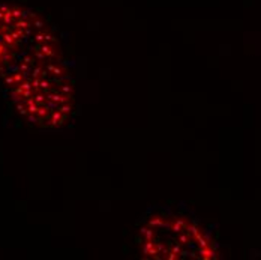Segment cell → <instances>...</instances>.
I'll return each mask as SVG.
<instances>
[{
  "label": "cell",
  "mask_w": 261,
  "mask_h": 260,
  "mask_svg": "<svg viewBox=\"0 0 261 260\" xmlns=\"http://www.w3.org/2000/svg\"><path fill=\"white\" fill-rule=\"evenodd\" d=\"M188 224H189V221H188V220H183V218H176L174 221H171V223H170V229H171L173 232H176V233H180V232L186 230Z\"/></svg>",
  "instance_id": "cell-1"
},
{
  "label": "cell",
  "mask_w": 261,
  "mask_h": 260,
  "mask_svg": "<svg viewBox=\"0 0 261 260\" xmlns=\"http://www.w3.org/2000/svg\"><path fill=\"white\" fill-rule=\"evenodd\" d=\"M149 225L150 227H170V223L168 221H165L162 217H159V215H155V217H152L150 220H149Z\"/></svg>",
  "instance_id": "cell-2"
},
{
  "label": "cell",
  "mask_w": 261,
  "mask_h": 260,
  "mask_svg": "<svg viewBox=\"0 0 261 260\" xmlns=\"http://www.w3.org/2000/svg\"><path fill=\"white\" fill-rule=\"evenodd\" d=\"M66 119V114H63V113H60L59 110H56V111L51 114V123L50 126H56V125H60V123H63V121Z\"/></svg>",
  "instance_id": "cell-3"
},
{
  "label": "cell",
  "mask_w": 261,
  "mask_h": 260,
  "mask_svg": "<svg viewBox=\"0 0 261 260\" xmlns=\"http://www.w3.org/2000/svg\"><path fill=\"white\" fill-rule=\"evenodd\" d=\"M140 234L144 238V241H153V238H155V232L150 227H141L140 229Z\"/></svg>",
  "instance_id": "cell-4"
},
{
  "label": "cell",
  "mask_w": 261,
  "mask_h": 260,
  "mask_svg": "<svg viewBox=\"0 0 261 260\" xmlns=\"http://www.w3.org/2000/svg\"><path fill=\"white\" fill-rule=\"evenodd\" d=\"M33 98H35V102L38 105L45 104V101L48 99V96H45L44 93H36V95H33Z\"/></svg>",
  "instance_id": "cell-5"
},
{
  "label": "cell",
  "mask_w": 261,
  "mask_h": 260,
  "mask_svg": "<svg viewBox=\"0 0 261 260\" xmlns=\"http://www.w3.org/2000/svg\"><path fill=\"white\" fill-rule=\"evenodd\" d=\"M57 110H59L60 113H63V114H69V113L72 111V105L69 104V102H66V104H60Z\"/></svg>",
  "instance_id": "cell-6"
},
{
  "label": "cell",
  "mask_w": 261,
  "mask_h": 260,
  "mask_svg": "<svg viewBox=\"0 0 261 260\" xmlns=\"http://www.w3.org/2000/svg\"><path fill=\"white\" fill-rule=\"evenodd\" d=\"M48 110H50V108H48L47 105H45V107H41V105H39L38 113H36V114H38V117H41V119H42V117H47V116L50 114V111H48Z\"/></svg>",
  "instance_id": "cell-7"
},
{
  "label": "cell",
  "mask_w": 261,
  "mask_h": 260,
  "mask_svg": "<svg viewBox=\"0 0 261 260\" xmlns=\"http://www.w3.org/2000/svg\"><path fill=\"white\" fill-rule=\"evenodd\" d=\"M12 77H14V83H15V84H21V83L24 81V74H23V72H17V74H14Z\"/></svg>",
  "instance_id": "cell-8"
},
{
  "label": "cell",
  "mask_w": 261,
  "mask_h": 260,
  "mask_svg": "<svg viewBox=\"0 0 261 260\" xmlns=\"http://www.w3.org/2000/svg\"><path fill=\"white\" fill-rule=\"evenodd\" d=\"M60 90L63 93H66V95H72L74 93V87L71 86V84H63V86L60 87Z\"/></svg>",
  "instance_id": "cell-9"
},
{
  "label": "cell",
  "mask_w": 261,
  "mask_h": 260,
  "mask_svg": "<svg viewBox=\"0 0 261 260\" xmlns=\"http://www.w3.org/2000/svg\"><path fill=\"white\" fill-rule=\"evenodd\" d=\"M18 86L21 87L23 90H33V87H32V81H23L21 84H18Z\"/></svg>",
  "instance_id": "cell-10"
},
{
  "label": "cell",
  "mask_w": 261,
  "mask_h": 260,
  "mask_svg": "<svg viewBox=\"0 0 261 260\" xmlns=\"http://www.w3.org/2000/svg\"><path fill=\"white\" fill-rule=\"evenodd\" d=\"M29 66H30L29 63H26V62H21V63H20V72H23V74H27V72H29V69H30Z\"/></svg>",
  "instance_id": "cell-11"
},
{
  "label": "cell",
  "mask_w": 261,
  "mask_h": 260,
  "mask_svg": "<svg viewBox=\"0 0 261 260\" xmlns=\"http://www.w3.org/2000/svg\"><path fill=\"white\" fill-rule=\"evenodd\" d=\"M42 71H44L42 66H36V68L33 69V72H32V77H33V78H38L39 75H41V74H42Z\"/></svg>",
  "instance_id": "cell-12"
},
{
  "label": "cell",
  "mask_w": 261,
  "mask_h": 260,
  "mask_svg": "<svg viewBox=\"0 0 261 260\" xmlns=\"http://www.w3.org/2000/svg\"><path fill=\"white\" fill-rule=\"evenodd\" d=\"M50 86H51V83L48 80H41V89H42V90H48Z\"/></svg>",
  "instance_id": "cell-13"
},
{
  "label": "cell",
  "mask_w": 261,
  "mask_h": 260,
  "mask_svg": "<svg viewBox=\"0 0 261 260\" xmlns=\"http://www.w3.org/2000/svg\"><path fill=\"white\" fill-rule=\"evenodd\" d=\"M21 62H26V63H29V65H33L35 59H33V56H26V57Z\"/></svg>",
  "instance_id": "cell-14"
},
{
  "label": "cell",
  "mask_w": 261,
  "mask_h": 260,
  "mask_svg": "<svg viewBox=\"0 0 261 260\" xmlns=\"http://www.w3.org/2000/svg\"><path fill=\"white\" fill-rule=\"evenodd\" d=\"M5 83H6V84H15V83H14V77H12V75L6 77L5 78Z\"/></svg>",
  "instance_id": "cell-15"
},
{
  "label": "cell",
  "mask_w": 261,
  "mask_h": 260,
  "mask_svg": "<svg viewBox=\"0 0 261 260\" xmlns=\"http://www.w3.org/2000/svg\"><path fill=\"white\" fill-rule=\"evenodd\" d=\"M29 122H32V123H35V122H38V119L35 117L32 113H29Z\"/></svg>",
  "instance_id": "cell-16"
}]
</instances>
